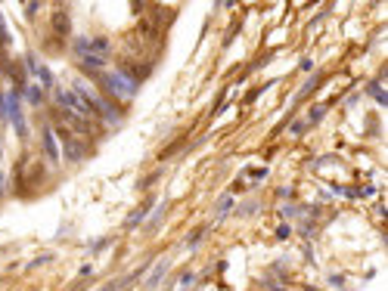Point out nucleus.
Wrapping results in <instances>:
<instances>
[{"mask_svg": "<svg viewBox=\"0 0 388 291\" xmlns=\"http://www.w3.org/2000/svg\"><path fill=\"white\" fill-rule=\"evenodd\" d=\"M122 285H125V279H122V282H112V285H106V288H103V291H118V288H122Z\"/></svg>", "mask_w": 388, "mask_h": 291, "instance_id": "nucleus-23", "label": "nucleus"}, {"mask_svg": "<svg viewBox=\"0 0 388 291\" xmlns=\"http://www.w3.org/2000/svg\"><path fill=\"white\" fill-rule=\"evenodd\" d=\"M37 10H41V4H25V13H28V16H34Z\"/></svg>", "mask_w": 388, "mask_h": 291, "instance_id": "nucleus-22", "label": "nucleus"}, {"mask_svg": "<svg viewBox=\"0 0 388 291\" xmlns=\"http://www.w3.org/2000/svg\"><path fill=\"white\" fill-rule=\"evenodd\" d=\"M53 28H56V31H62V34H68V16H65V13H56Z\"/></svg>", "mask_w": 388, "mask_h": 291, "instance_id": "nucleus-12", "label": "nucleus"}, {"mask_svg": "<svg viewBox=\"0 0 388 291\" xmlns=\"http://www.w3.org/2000/svg\"><path fill=\"white\" fill-rule=\"evenodd\" d=\"M202 232H205V229H196V232L189 235V242H186V248H189V251H192V248H199V242H202Z\"/></svg>", "mask_w": 388, "mask_h": 291, "instance_id": "nucleus-15", "label": "nucleus"}, {"mask_svg": "<svg viewBox=\"0 0 388 291\" xmlns=\"http://www.w3.org/2000/svg\"><path fill=\"white\" fill-rule=\"evenodd\" d=\"M44 152H47V158L56 164L59 161V146H56V134H53V127H44Z\"/></svg>", "mask_w": 388, "mask_h": 291, "instance_id": "nucleus-4", "label": "nucleus"}, {"mask_svg": "<svg viewBox=\"0 0 388 291\" xmlns=\"http://www.w3.org/2000/svg\"><path fill=\"white\" fill-rule=\"evenodd\" d=\"M44 263H50V254H41V257H34L28 267H44Z\"/></svg>", "mask_w": 388, "mask_h": 291, "instance_id": "nucleus-19", "label": "nucleus"}, {"mask_svg": "<svg viewBox=\"0 0 388 291\" xmlns=\"http://www.w3.org/2000/svg\"><path fill=\"white\" fill-rule=\"evenodd\" d=\"M149 207H152V198H146V201H143V204L137 207V211H134V214H131V217L125 220V229H134V226H140V223H143V217H146V211H149Z\"/></svg>", "mask_w": 388, "mask_h": 291, "instance_id": "nucleus-5", "label": "nucleus"}, {"mask_svg": "<svg viewBox=\"0 0 388 291\" xmlns=\"http://www.w3.org/2000/svg\"><path fill=\"white\" fill-rule=\"evenodd\" d=\"M22 96H25L31 105H41V102H44V87H41V84H25V87H22Z\"/></svg>", "mask_w": 388, "mask_h": 291, "instance_id": "nucleus-6", "label": "nucleus"}, {"mask_svg": "<svg viewBox=\"0 0 388 291\" xmlns=\"http://www.w3.org/2000/svg\"><path fill=\"white\" fill-rule=\"evenodd\" d=\"M103 84H106V90H109V96H115V99H134L137 96V81L134 77H128L122 68H115V71H106L103 74Z\"/></svg>", "mask_w": 388, "mask_h": 291, "instance_id": "nucleus-1", "label": "nucleus"}, {"mask_svg": "<svg viewBox=\"0 0 388 291\" xmlns=\"http://www.w3.org/2000/svg\"><path fill=\"white\" fill-rule=\"evenodd\" d=\"M0 161H4V143H0Z\"/></svg>", "mask_w": 388, "mask_h": 291, "instance_id": "nucleus-25", "label": "nucleus"}, {"mask_svg": "<svg viewBox=\"0 0 388 291\" xmlns=\"http://www.w3.org/2000/svg\"><path fill=\"white\" fill-rule=\"evenodd\" d=\"M323 115H326V105L310 109V121H307V124H317V121H323Z\"/></svg>", "mask_w": 388, "mask_h": 291, "instance_id": "nucleus-14", "label": "nucleus"}, {"mask_svg": "<svg viewBox=\"0 0 388 291\" xmlns=\"http://www.w3.org/2000/svg\"><path fill=\"white\" fill-rule=\"evenodd\" d=\"M78 59H81V65H84L87 71H100V68H103V62H106V59H100V56H90V53H87V56H78Z\"/></svg>", "mask_w": 388, "mask_h": 291, "instance_id": "nucleus-9", "label": "nucleus"}, {"mask_svg": "<svg viewBox=\"0 0 388 291\" xmlns=\"http://www.w3.org/2000/svg\"><path fill=\"white\" fill-rule=\"evenodd\" d=\"M320 81H323V77H320V74H314V77H310V81H307V84H304V87H301V93H298V99H304V96H307V93H314V87H317V84H320Z\"/></svg>", "mask_w": 388, "mask_h": 291, "instance_id": "nucleus-11", "label": "nucleus"}, {"mask_svg": "<svg viewBox=\"0 0 388 291\" xmlns=\"http://www.w3.org/2000/svg\"><path fill=\"white\" fill-rule=\"evenodd\" d=\"M81 155H84L81 140H78V137H68V140H65V158H68V161H78Z\"/></svg>", "mask_w": 388, "mask_h": 291, "instance_id": "nucleus-7", "label": "nucleus"}, {"mask_svg": "<svg viewBox=\"0 0 388 291\" xmlns=\"http://www.w3.org/2000/svg\"><path fill=\"white\" fill-rule=\"evenodd\" d=\"M7 118V93H0V121Z\"/></svg>", "mask_w": 388, "mask_h": 291, "instance_id": "nucleus-20", "label": "nucleus"}, {"mask_svg": "<svg viewBox=\"0 0 388 291\" xmlns=\"http://www.w3.org/2000/svg\"><path fill=\"white\" fill-rule=\"evenodd\" d=\"M25 68H28V71H31V74L37 77V81H41V87H50V90L56 87V81H53V71H50L47 65H41V62H37V59H34L31 53L25 56Z\"/></svg>", "mask_w": 388, "mask_h": 291, "instance_id": "nucleus-3", "label": "nucleus"}, {"mask_svg": "<svg viewBox=\"0 0 388 291\" xmlns=\"http://www.w3.org/2000/svg\"><path fill=\"white\" fill-rule=\"evenodd\" d=\"M4 192H7V177L0 174V198H4Z\"/></svg>", "mask_w": 388, "mask_h": 291, "instance_id": "nucleus-24", "label": "nucleus"}, {"mask_svg": "<svg viewBox=\"0 0 388 291\" xmlns=\"http://www.w3.org/2000/svg\"><path fill=\"white\" fill-rule=\"evenodd\" d=\"M7 118L13 121V130L19 140L28 137V127H25V112H22V102H19V90H10L7 93Z\"/></svg>", "mask_w": 388, "mask_h": 291, "instance_id": "nucleus-2", "label": "nucleus"}, {"mask_svg": "<svg viewBox=\"0 0 388 291\" xmlns=\"http://www.w3.org/2000/svg\"><path fill=\"white\" fill-rule=\"evenodd\" d=\"M298 68H301V71H314V62H310V59H301Z\"/></svg>", "mask_w": 388, "mask_h": 291, "instance_id": "nucleus-21", "label": "nucleus"}, {"mask_svg": "<svg viewBox=\"0 0 388 291\" xmlns=\"http://www.w3.org/2000/svg\"><path fill=\"white\" fill-rule=\"evenodd\" d=\"M304 130H307V124H304V121H295V124H292V137H301Z\"/></svg>", "mask_w": 388, "mask_h": 291, "instance_id": "nucleus-17", "label": "nucleus"}, {"mask_svg": "<svg viewBox=\"0 0 388 291\" xmlns=\"http://www.w3.org/2000/svg\"><path fill=\"white\" fill-rule=\"evenodd\" d=\"M370 93H373V96H376V99H379V102L385 105V87H379V84H373V87H370Z\"/></svg>", "mask_w": 388, "mask_h": 291, "instance_id": "nucleus-16", "label": "nucleus"}, {"mask_svg": "<svg viewBox=\"0 0 388 291\" xmlns=\"http://www.w3.org/2000/svg\"><path fill=\"white\" fill-rule=\"evenodd\" d=\"M230 207H233V195H224V198H221V204H217V217H214V220H224Z\"/></svg>", "mask_w": 388, "mask_h": 291, "instance_id": "nucleus-10", "label": "nucleus"}, {"mask_svg": "<svg viewBox=\"0 0 388 291\" xmlns=\"http://www.w3.org/2000/svg\"><path fill=\"white\" fill-rule=\"evenodd\" d=\"M165 211H168V201H162V204H159V211H155V217L149 220V229H155V226H159V223H162V217H165Z\"/></svg>", "mask_w": 388, "mask_h": 291, "instance_id": "nucleus-13", "label": "nucleus"}, {"mask_svg": "<svg viewBox=\"0 0 388 291\" xmlns=\"http://www.w3.org/2000/svg\"><path fill=\"white\" fill-rule=\"evenodd\" d=\"M165 273H168V260H159V263H155V270L149 273V279H146V288H155V285L165 279Z\"/></svg>", "mask_w": 388, "mask_h": 291, "instance_id": "nucleus-8", "label": "nucleus"}, {"mask_svg": "<svg viewBox=\"0 0 388 291\" xmlns=\"http://www.w3.org/2000/svg\"><path fill=\"white\" fill-rule=\"evenodd\" d=\"M7 44H10V34L4 28V19H0V47H7Z\"/></svg>", "mask_w": 388, "mask_h": 291, "instance_id": "nucleus-18", "label": "nucleus"}]
</instances>
